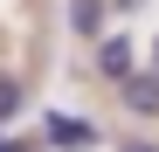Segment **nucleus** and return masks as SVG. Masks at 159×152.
Returning <instances> with one entry per match:
<instances>
[{"instance_id":"f257e3e1","label":"nucleus","mask_w":159,"mask_h":152,"mask_svg":"<svg viewBox=\"0 0 159 152\" xmlns=\"http://www.w3.org/2000/svg\"><path fill=\"white\" fill-rule=\"evenodd\" d=\"M118 97H125V111H131V118L159 124V69H131L125 83H118Z\"/></svg>"},{"instance_id":"20e7f679","label":"nucleus","mask_w":159,"mask_h":152,"mask_svg":"<svg viewBox=\"0 0 159 152\" xmlns=\"http://www.w3.org/2000/svg\"><path fill=\"white\" fill-rule=\"evenodd\" d=\"M48 138H56V145H97L104 132H97L90 118H48Z\"/></svg>"},{"instance_id":"423d86ee","label":"nucleus","mask_w":159,"mask_h":152,"mask_svg":"<svg viewBox=\"0 0 159 152\" xmlns=\"http://www.w3.org/2000/svg\"><path fill=\"white\" fill-rule=\"evenodd\" d=\"M118 152H159V145H145V138H125V145H118Z\"/></svg>"},{"instance_id":"0eeeda50","label":"nucleus","mask_w":159,"mask_h":152,"mask_svg":"<svg viewBox=\"0 0 159 152\" xmlns=\"http://www.w3.org/2000/svg\"><path fill=\"white\" fill-rule=\"evenodd\" d=\"M111 7H118V14H139V7H145V0H111Z\"/></svg>"},{"instance_id":"39448f33","label":"nucleus","mask_w":159,"mask_h":152,"mask_svg":"<svg viewBox=\"0 0 159 152\" xmlns=\"http://www.w3.org/2000/svg\"><path fill=\"white\" fill-rule=\"evenodd\" d=\"M14 111H21V83H0V124H7Z\"/></svg>"},{"instance_id":"7ed1b4c3","label":"nucleus","mask_w":159,"mask_h":152,"mask_svg":"<svg viewBox=\"0 0 159 152\" xmlns=\"http://www.w3.org/2000/svg\"><path fill=\"white\" fill-rule=\"evenodd\" d=\"M69 28L83 42H97L104 28H111V0H69Z\"/></svg>"},{"instance_id":"6e6552de","label":"nucleus","mask_w":159,"mask_h":152,"mask_svg":"<svg viewBox=\"0 0 159 152\" xmlns=\"http://www.w3.org/2000/svg\"><path fill=\"white\" fill-rule=\"evenodd\" d=\"M145 69H159V42H152V56H145Z\"/></svg>"},{"instance_id":"f03ea898","label":"nucleus","mask_w":159,"mask_h":152,"mask_svg":"<svg viewBox=\"0 0 159 152\" xmlns=\"http://www.w3.org/2000/svg\"><path fill=\"white\" fill-rule=\"evenodd\" d=\"M97 76H111V83H125L131 69H139V48H131V35H97Z\"/></svg>"}]
</instances>
